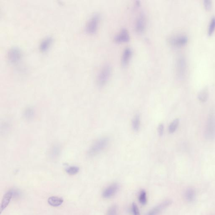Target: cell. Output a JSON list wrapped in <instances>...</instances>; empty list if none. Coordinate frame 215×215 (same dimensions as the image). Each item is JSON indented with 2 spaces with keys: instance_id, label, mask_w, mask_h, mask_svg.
<instances>
[{
  "instance_id": "6da1fadb",
  "label": "cell",
  "mask_w": 215,
  "mask_h": 215,
  "mask_svg": "<svg viewBox=\"0 0 215 215\" xmlns=\"http://www.w3.org/2000/svg\"><path fill=\"white\" fill-rule=\"evenodd\" d=\"M109 138L104 137L98 139L91 145L88 152L90 157L95 156L105 149L109 143Z\"/></svg>"
},
{
  "instance_id": "7a4b0ae2",
  "label": "cell",
  "mask_w": 215,
  "mask_h": 215,
  "mask_svg": "<svg viewBox=\"0 0 215 215\" xmlns=\"http://www.w3.org/2000/svg\"><path fill=\"white\" fill-rule=\"evenodd\" d=\"M111 74V67L109 65L104 66L99 72L97 77V83L99 87H104L109 79Z\"/></svg>"
},
{
  "instance_id": "3957f363",
  "label": "cell",
  "mask_w": 215,
  "mask_h": 215,
  "mask_svg": "<svg viewBox=\"0 0 215 215\" xmlns=\"http://www.w3.org/2000/svg\"><path fill=\"white\" fill-rule=\"evenodd\" d=\"M100 20V15L95 14L88 20L86 26V31L89 35H94L97 31Z\"/></svg>"
},
{
  "instance_id": "277c9868",
  "label": "cell",
  "mask_w": 215,
  "mask_h": 215,
  "mask_svg": "<svg viewBox=\"0 0 215 215\" xmlns=\"http://www.w3.org/2000/svg\"><path fill=\"white\" fill-rule=\"evenodd\" d=\"M22 54L19 48L13 47L8 51L7 57L10 63L15 64L20 61L22 58Z\"/></svg>"
},
{
  "instance_id": "5b68a950",
  "label": "cell",
  "mask_w": 215,
  "mask_h": 215,
  "mask_svg": "<svg viewBox=\"0 0 215 215\" xmlns=\"http://www.w3.org/2000/svg\"><path fill=\"white\" fill-rule=\"evenodd\" d=\"M146 26V19L145 14L141 13L136 20L135 29L138 33H142L145 30Z\"/></svg>"
},
{
  "instance_id": "8992f818",
  "label": "cell",
  "mask_w": 215,
  "mask_h": 215,
  "mask_svg": "<svg viewBox=\"0 0 215 215\" xmlns=\"http://www.w3.org/2000/svg\"><path fill=\"white\" fill-rule=\"evenodd\" d=\"M188 38L184 36H177L171 37L169 39V42L171 45L175 47L183 46L187 43Z\"/></svg>"
},
{
  "instance_id": "52a82bcc",
  "label": "cell",
  "mask_w": 215,
  "mask_h": 215,
  "mask_svg": "<svg viewBox=\"0 0 215 215\" xmlns=\"http://www.w3.org/2000/svg\"><path fill=\"white\" fill-rule=\"evenodd\" d=\"M130 40V36L129 32L126 29H122L120 33L115 37V41L117 43L127 42Z\"/></svg>"
},
{
  "instance_id": "ba28073f",
  "label": "cell",
  "mask_w": 215,
  "mask_h": 215,
  "mask_svg": "<svg viewBox=\"0 0 215 215\" xmlns=\"http://www.w3.org/2000/svg\"><path fill=\"white\" fill-rule=\"evenodd\" d=\"M118 189H119V186L117 184H113L104 190L102 196L103 198H111L116 194L118 191Z\"/></svg>"
},
{
  "instance_id": "9c48e42d",
  "label": "cell",
  "mask_w": 215,
  "mask_h": 215,
  "mask_svg": "<svg viewBox=\"0 0 215 215\" xmlns=\"http://www.w3.org/2000/svg\"><path fill=\"white\" fill-rule=\"evenodd\" d=\"M13 197V192L12 189H11L7 192L4 195L2 199V204L1 206V213L10 203L11 200Z\"/></svg>"
},
{
  "instance_id": "30bf717a",
  "label": "cell",
  "mask_w": 215,
  "mask_h": 215,
  "mask_svg": "<svg viewBox=\"0 0 215 215\" xmlns=\"http://www.w3.org/2000/svg\"><path fill=\"white\" fill-rule=\"evenodd\" d=\"M172 203L171 201H164L163 203H161L160 205L156 206L151 211L149 212L147 215H157L162 211L164 209H165L166 207H168Z\"/></svg>"
},
{
  "instance_id": "8fae6325",
  "label": "cell",
  "mask_w": 215,
  "mask_h": 215,
  "mask_svg": "<svg viewBox=\"0 0 215 215\" xmlns=\"http://www.w3.org/2000/svg\"><path fill=\"white\" fill-rule=\"evenodd\" d=\"M132 50L129 48H126L123 51V54H122V61H121L123 67H126L129 63V62L132 57Z\"/></svg>"
},
{
  "instance_id": "7c38bea8",
  "label": "cell",
  "mask_w": 215,
  "mask_h": 215,
  "mask_svg": "<svg viewBox=\"0 0 215 215\" xmlns=\"http://www.w3.org/2000/svg\"><path fill=\"white\" fill-rule=\"evenodd\" d=\"M53 39L51 37H47L45 38L43 40L40 42V51L42 52H45L47 51L49 48L52 42H53Z\"/></svg>"
},
{
  "instance_id": "4fadbf2b",
  "label": "cell",
  "mask_w": 215,
  "mask_h": 215,
  "mask_svg": "<svg viewBox=\"0 0 215 215\" xmlns=\"http://www.w3.org/2000/svg\"><path fill=\"white\" fill-rule=\"evenodd\" d=\"M176 69L178 76L180 78L182 77L185 70V61L182 58H179L177 61Z\"/></svg>"
},
{
  "instance_id": "5bb4252c",
  "label": "cell",
  "mask_w": 215,
  "mask_h": 215,
  "mask_svg": "<svg viewBox=\"0 0 215 215\" xmlns=\"http://www.w3.org/2000/svg\"><path fill=\"white\" fill-rule=\"evenodd\" d=\"M48 203L53 207H58L63 203L64 200L58 197L52 196L48 199Z\"/></svg>"
},
{
  "instance_id": "9a60e30c",
  "label": "cell",
  "mask_w": 215,
  "mask_h": 215,
  "mask_svg": "<svg viewBox=\"0 0 215 215\" xmlns=\"http://www.w3.org/2000/svg\"><path fill=\"white\" fill-rule=\"evenodd\" d=\"M195 192L192 188H189L187 189L185 193V198L187 201L191 202L195 197Z\"/></svg>"
},
{
  "instance_id": "2e32d148",
  "label": "cell",
  "mask_w": 215,
  "mask_h": 215,
  "mask_svg": "<svg viewBox=\"0 0 215 215\" xmlns=\"http://www.w3.org/2000/svg\"><path fill=\"white\" fill-rule=\"evenodd\" d=\"M208 97V91L207 88L201 90L198 95V98L200 101L205 102L207 101Z\"/></svg>"
},
{
  "instance_id": "e0dca14e",
  "label": "cell",
  "mask_w": 215,
  "mask_h": 215,
  "mask_svg": "<svg viewBox=\"0 0 215 215\" xmlns=\"http://www.w3.org/2000/svg\"><path fill=\"white\" fill-rule=\"evenodd\" d=\"M132 126L135 131L139 130L140 126V117L139 114H136L134 117L132 122Z\"/></svg>"
},
{
  "instance_id": "ac0fdd59",
  "label": "cell",
  "mask_w": 215,
  "mask_h": 215,
  "mask_svg": "<svg viewBox=\"0 0 215 215\" xmlns=\"http://www.w3.org/2000/svg\"><path fill=\"white\" fill-rule=\"evenodd\" d=\"M179 119H176L171 122L169 127V132L170 133H173L177 129L179 124Z\"/></svg>"
},
{
  "instance_id": "d6986e66",
  "label": "cell",
  "mask_w": 215,
  "mask_h": 215,
  "mask_svg": "<svg viewBox=\"0 0 215 215\" xmlns=\"http://www.w3.org/2000/svg\"><path fill=\"white\" fill-rule=\"evenodd\" d=\"M207 136L209 137H212L213 136L214 131V126L213 122L211 120L209 121L208 123L207 128Z\"/></svg>"
},
{
  "instance_id": "ffe728a7",
  "label": "cell",
  "mask_w": 215,
  "mask_h": 215,
  "mask_svg": "<svg viewBox=\"0 0 215 215\" xmlns=\"http://www.w3.org/2000/svg\"><path fill=\"white\" fill-rule=\"evenodd\" d=\"M79 169L78 167L75 166H72L69 167L66 169V172L68 174L71 175H74L78 173Z\"/></svg>"
},
{
  "instance_id": "44dd1931",
  "label": "cell",
  "mask_w": 215,
  "mask_h": 215,
  "mask_svg": "<svg viewBox=\"0 0 215 215\" xmlns=\"http://www.w3.org/2000/svg\"><path fill=\"white\" fill-rule=\"evenodd\" d=\"M139 201L142 205H145L147 203L146 193L145 190H142L139 194Z\"/></svg>"
},
{
  "instance_id": "7402d4cb",
  "label": "cell",
  "mask_w": 215,
  "mask_h": 215,
  "mask_svg": "<svg viewBox=\"0 0 215 215\" xmlns=\"http://www.w3.org/2000/svg\"><path fill=\"white\" fill-rule=\"evenodd\" d=\"M215 29V17L212 18L210 24L208 28V34L209 36H211L213 33Z\"/></svg>"
},
{
  "instance_id": "603a6c76",
  "label": "cell",
  "mask_w": 215,
  "mask_h": 215,
  "mask_svg": "<svg viewBox=\"0 0 215 215\" xmlns=\"http://www.w3.org/2000/svg\"><path fill=\"white\" fill-rule=\"evenodd\" d=\"M106 215H117V206H112L108 210Z\"/></svg>"
},
{
  "instance_id": "cb8c5ba5",
  "label": "cell",
  "mask_w": 215,
  "mask_h": 215,
  "mask_svg": "<svg viewBox=\"0 0 215 215\" xmlns=\"http://www.w3.org/2000/svg\"><path fill=\"white\" fill-rule=\"evenodd\" d=\"M132 210L134 215H140L138 206L135 203L132 204Z\"/></svg>"
},
{
  "instance_id": "d4e9b609",
  "label": "cell",
  "mask_w": 215,
  "mask_h": 215,
  "mask_svg": "<svg viewBox=\"0 0 215 215\" xmlns=\"http://www.w3.org/2000/svg\"><path fill=\"white\" fill-rule=\"evenodd\" d=\"M204 6L206 10H210L211 9L212 7L211 2L209 0H205L203 3Z\"/></svg>"
},
{
  "instance_id": "484cf974",
  "label": "cell",
  "mask_w": 215,
  "mask_h": 215,
  "mask_svg": "<svg viewBox=\"0 0 215 215\" xmlns=\"http://www.w3.org/2000/svg\"><path fill=\"white\" fill-rule=\"evenodd\" d=\"M164 131V126L163 124H159L158 127V133L160 136H162L163 135Z\"/></svg>"
},
{
  "instance_id": "4316f807",
  "label": "cell",
  "mask_w": 215,
  "mask_h": 215,
  "mask_svg": "<svg viewBox=\"0 0 215 215\" xmlns=\"http://www.w3.org/2000/svg\"><path fill=\"white\" fill-rule=\"evenodd\" d=\"M13 192V197L14 198H18L21 195V193L20 192L18 191L16 189H12Z\"/></svg>"
}]
</instances>
